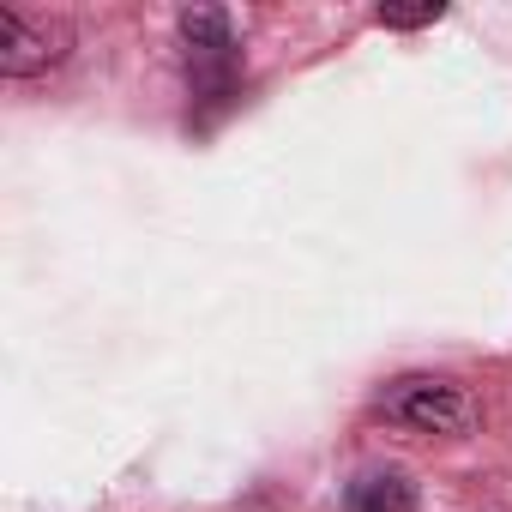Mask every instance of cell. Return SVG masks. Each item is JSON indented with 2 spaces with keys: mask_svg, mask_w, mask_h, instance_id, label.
I'll list each match as a JSON object with an SVG mask.
<instances>
[{
  "mask_svg": "<svg viewBox=\"0 0 512 512\" xmlns=\"http://www.w3.org/2000/svg\"><path fill=\"white\" fill-rule=\"evenodd\" d=\"M446 7H440V0H422V7H380L374 19L386 25V31H416V25H434Z\"/></svg>",
  "mask_w": 512,
  "mask_h": 512,
  "instance_id": "5b68a950",
  "label": "cell"
},
{
  "mask_svg": "<svg viewBox=\"0 0 512 512\" xmlns=\"http://www.w3.org/2000/svg\"><path fill=\"white\" fill-rule=\"evenodd\" d=\"M350 512H416V488L404 470H368L350 482Z\"/></svg>",
  "mask_w": 512,
  "mask_h": 512,
  "instance_id": "277c9868",
  "label": "cell"
},
{
  "mask_svg": "<svg viewBox=\"0 0 512 512\" xmlns=\"http://www.w3.org/2000/svg\"><path fill=\"white\" fill-rule=\"evenodd\" d=\"M67 43H73L67 19H37L19 7H0V73L7 79H31V73L55 67L67 55Z\"/></svg>",
  "mask_w": 512,
  "mask_h": 512,
  "instance_id": "3957f363",
  "label": "cell"
},
{
  "mask_svg": "<svg viewBox=\"0 0 512 512\" xmlns=\"http://www.w3.org/2000/svg\"><path fill=\"white\" fill-rule=\"evenodd\" d=\"M181 43H187L193 91H199L205 103H229L235 85H241V61H235L229 19H223L217 7H187V13H181Z\"/></svg>",
  "mask_w": 512,
  "mask_h": 512,
  "instance_id": "6da1fadb",
  "label": "cell"
},
{
  "mask_svg": "<svg viewBox=\"0 0 512 512\" xmlns=\"http://www.w3.org/2000/svg\"><path fill=\"white\" fill-rule=\"evenodd\" d=\"M380 410L392 422L422 428V434H470L476 428V404L452 380H398V386H386Z\"/></svg>",
  "mask_w": 512,
  "mask_h": 512,
  "instance_id": "7a4b0ae2",
  "label": "cell"
}]
</instances>
